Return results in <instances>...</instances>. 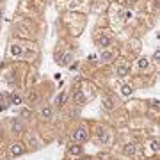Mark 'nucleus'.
Instances as JSON below:
<instances>
[{"label": "nucleus", "instance_id": "9d476101", "mask_svg": "<svg viewBox=\"0 0 160 160\" xmlns=\"http://www.w3.org/2000/svg\"><path fill=\"white\" fill-rule=\"evenodd\" d=\"M82 153V148L80 146H71L69 148V155H80Z\"/></svg>", "mask_w": 160, "mask_h": 160}, {"label": "nucleus", "instance_id": "6ab92c4d", "mask_svg": "<svg viewBox=\"0 0 160 160\" xmlns=\"http://www.w3.org/2000/svg\"><path fill=\"white\" fill-rule=\"evenodd\" d=\"M78 2H80V0H73V4H78Z\"/></svg>", "mask_w": 160, "mask_h": 160}, {"label": "nucleus", "instance_id": "2eb2a0df", "mask_svg": "<svg viewBox=\"0 0 160 160\" xmlns=\"http://www.w3.org/2000/svg\"><path fill=\"white\" fill-rule=\"evenodd\" d=\"M6 109H7V103L4 102V96L0 94V110H6Z\"/></svg>", "mask_w": 160, "mask_h": 160}, {"label": "nucleus", "instance_id": "a211bd4d", "mask_svg": "<svg viewBox=\"0 0 160 160\" xmlns=\"http://www.w3.org/2000/svg\"><path fill=\"white\" fill-rule=\"evenodd\" d=\"M12 128H14V130H22V125H20V123H12Z\"/></svg>", "mask_w": 160, "mask_h": 160}, {"label": "nucleus", "instance_id": "9b49d317", "mask_svg": "<svg viewBox=\"0 0 160 160\" xmlns=\"http://www.w3.org/2000/svg\"><path fill=\"white\" fill-rule=\"evenodd\" d=\"M64 100H66V92H61V94H59V96L55 98V103H57V105H62Z\"/></svg>", "mask_w": 160, "mask_h": 160}, {"label": "nucleus", "instance_id": "1a4fd4ad", "mask_svg": "<svg viewBox=\"0 0 160 160\" xmlns=\"http://www.w3.org/2000/svg\"><path fill=\"white\" fill-rule=\"evenodd\" d=\"M41 116H43L45 119H50V118H52V109H50V107H45V109L41 110Z\"/></svg>", "mask_w": 160, "mask_h": 160}, {"label": "nucleus", "instance_id": "0eeeda50", "mask_svg": "<svg viewBox=\"0 0 160 160\" xmlns=\"http://www.w3.org/2000/svg\"><path fill=\"white\" fill-rule=\"evenodd\" d=\"M132 92H133V89H132V86H128V84H125V86L121 87V94H123V96H130Z\"/></svg>", "mask_w": 160, "mask_h": 160}, {"label": "nucleus", "instance_id": "ddd939ff", "mask_svg": "<svg viewBox=\"0 0 160 160\" xmlns=\"http://www.w3.org/2000/svg\"><path fill=\"white\" fill-rule=\"evenodd\" d=\"M126 73H128V66H119V68H118V75H119V77H125Z\"/></svg>", "mask_w": 160, "mask_h": 160}, {"label": "nucleus", "instance_id": "dca6fc26", "mask_svg": "<svg viewBox=\"0 0 160 160\" xmlns=\"http://www.w3.org/2000/svg\"><path fill=\"white\" fill-rule=\"evenodd\" d=\"M151 149H153V151H158V141H153V142H151Z\"/></svg>", "mask_w": 160, "mask_h": 160}, {"label": "nucleus", "instance_id": "423d86ee", "mask_svg": "<svg viewBox=\"0 0 160 160\" xmlns=\"http://www.w3.org/2000/svg\"><path fill=\"white\" fill-rule=\"evenodd\" d=\"M110 41H112V38H110L107 32H103L102 38H100V46H109V45H110Z\"/></svg>", "mask_w": 160, "mask_h": 160}, {"label": "nucleus", "instance_id": "f257e3e1", "mask_svg": "<svg viewBox=\"0 0 160 160\" xmlns=\"http://www.w3.org/2000/svg\"><path fill=\"white\" fill-rule=\"evenodd\" d=\"M87 135H89V130H87L86 125L78 126L77 130L73 132V141H77V142H82V141H86Z\"/></svg>", "mask_w": 160, "mask_h": 160}, {"label": "nucleus", "instance_id": "f3484780", "mask_svg": "<svg viewBox=\"0 0 160 160\" xmlns=\"http://www.w3.org/2000/svg\"><path fill=\"white\" fill-rule=\"evenodd\" d=\"M105 109H112V107H114V105H112V102H110V100H105Z\"/></svg>", "mask_w": 160, "mask_h": 160}, {"label": "nucleus", "instance_id": "f03ea898", "mask_svg": "<svg viewBox=\"0 0 160 160\" xmlns=\"http://www.w3.org/2000/svg\"><path fill=\"white\" fill-rule=\"evenodd\" d=\"M23 149H25V148H23L22 142H14V144L11 146V155H12V157H18V155L23 153Z\"/></svg>", "mask_w": 160, "mask_h": 160}, {"label": "nucleus", "instance_id": "f8f14e48", "mask_svg": "<svg viewBox=\"0 0 160 160\" xmlns=\"http://www.w3.org/2000/svg\"><path fill=\"white\" fill-rule=\"evenodd\" d=\"M112 57H114V53H112V52H103V53H102V61H110Z\"/></svg>", "mask_w": 160, "mask_h": 160}, {"label": "nucleus", "instance_id": "6e6552de", "mask_svg": "<svg viewBox=\"0 0 160 160\" xmlns=\"http://www.w3.org/2000/svg\"><path fill=\"white\" fill-rule=\"evenodd\" d=\"M11 103H12V105H20V103H22V96L16 94V92H12V94H11Z\"/></svg>", "mask_w": 160, "mask_h": 160}, {"label": "nucleus", "instance_id": "7ed1b4c3", "mask_svg": "<svg viewBox=\"0 0 160 160\" xmlns=\"http://www.w3.org/2000/svg\"><path fill=\"white\" fill-rule=\"evenodd\" d=\"M11 55H14V57H23V48L22 45H11Z\"/></svg>", "mask_w": 160, "mask_h": 160}, {"label": "nucleus", "instance_id": "20e7f679", "mask_svg": "<svg viewBox=\"0 0 160 160\" xmlns=\"http://www.w3.org/2000/svg\"><path fill=\"white\" fill-rule=\"evenodd\" d=\"M71 53H64V55H61V57H59V64H61V66H69V62H71Z\"/></svg>", "mask_w": 160, "mask_h": 160}, {"label": "nucleus", "instance_id": "4468645a", "mask_svg": "<svg viewBox=\"0 0 160 160\" xmlns=\"http://www.w3.org/2000/svg\"><path fill=\"white\" fill-rule=\"evenodd\" d=\"M137 66H139V68H141V69H142V68H148V59H139V62H137Z\"/></svg>", "mask_w": 160, "mask_h": 160}, {"label": "nucleus", "instance_id": "39448f33", "mask_svg": "<svg viewBox=\"0 0 160 160\" xmlns=\"http://www.w3.org/2000/svg\"><path fill=\"white\" fill-rule=\"evenodd\" d=\"M123 153H125L126 157H130V155H133V153H135V144H133V142L125 144V148H123Z\"/></svg>", "mask_w": 160, "mask_h": 160}]
</instances>
